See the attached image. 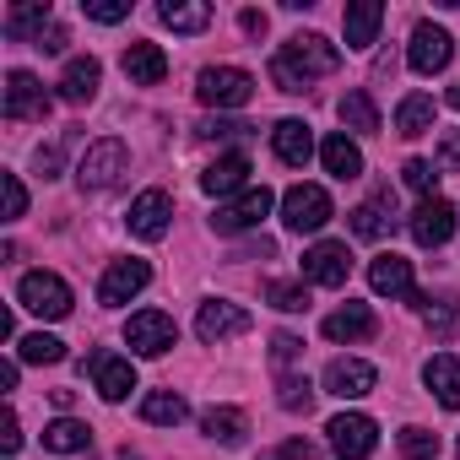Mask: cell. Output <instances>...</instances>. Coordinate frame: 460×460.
I'll use <instances>...</instances> for the list:
<instances>
[{"instance_id": "cell-31", "label": "cell", "mask_w": 460, "mask_h": 460, "mask_svg": "<svg viewBox=\"0 0 460 460\" xmlns=\"http://www.w3.org/2000/svg\"><path fill=\"white\" fill-rule=\"evenodd\" d=\"M433 130V98L428 93H411V98H401V109H395V136H428Z\"/></svg>"}, {"instance_id": "cell-46", "label": "cell", "mask_w": 460, "mask_h": 460, "mask_svg": "<svg viewBox=\"0 0 460 460\" xmlns=\"http://www.w3.org/2000/svg\"><path fill=\"white\" fill-rule=\"evenodd\" d=\"M298 352H304V341H298V336H288V331H277V336H271V358H277V363H293Z\"/></svg>"}, {"instance_id": "cell-28", "label": "cell", "mask_w": 460, "mask_h": 460, "mask_svg": "<svg viewBox=\"0 0 460 460\" xmlns=\"http://www.w3.org/2000/svg\"><path fill=\"white\" fill-rule=\"evenodd\" d=\"M6 33L39 44V39L49 33V0H22V6H12V12H6Z\"/></svg>"}, {"instance_id": "cell-38", "label": "cell", "mask_w": 460, "mask_h": 460, "mask_svg": "<svg viewBox=\"0 0 460 460\" xmlns=\"http://www.w3.org/2000/svg\"><path fill=\"white\" fill-rule=\"evenodd\" d=\"M266 298H271L282 314H304V309H309V288H298V282H271Z\"/></svg>"}, {"instance_id": "cell-45", "label": "cell", "mask_w": 460, "mask_h": 460, "mask_svg": "<svg viewBox=\"0 0 460 460\" xmlns=\"http://www.w3.org/2000/svg\"><path fill=\"white\" fill-rule=\"evenodd\" d=\"M438 168L460 173V130H444V141H438Z\"/></svg>"}, {"instance_id": "cell-10", "label": "cell", "mask_w": 460, "mask_h": 460, "mask_svg": "<svg viewBox=\"0 0 460 460\" xmlns=\"http://www.w3.org/2000/svg\"><path fill=\"white\" fill-rule=\"evenodd\" d=\"M49 114V93L33 71H12L6 76V119L22 125V119H44Z\"/></svg>"}, {"instance_id": "cell-8", "label": "cell", "mask_w": 460, "mask_h": 460, "mask_svg": "<svg viewBox=\"0 0 460 460\" xmlns=\"http://www.w3.org/2000/svg\"><path fill=\"white\" fill-rule=\"evenodd\" d=\"M125 341H130L141 358H163V352L179 341V325H173V314H163V309H141V314H130Z\"/></svg>"}, {"instance_id": "cell-17", "label": "cell", "mask_w": 460, "mask_h": 460, "mask_svg": "<svg viewBox=\"0 0 460 460\" xmlns=\"http://www.w3.org/2000/svg\"><path fill=\"white\" fill-rule=\"evenodd\" d=\"M374 385H379V374H374V363H363V358H336V363L325 368V390L341 395V401H358V395H368Z\"/></svg>"}, {"instance_id": "cell-50", "label": "cell", "mask_w": 460, "mask_h": 460, "mask_svg": "<svg viewBox=\"0 0 460 460\" xmlns=\"http://www.w3.org/2000/svg\"><path fill=\"white\" fill-rule=\"evenodd\" d=\"M0 444H6V455H17V444H22V433H17V417L6 422V433H0Z\"/></svg>"}, {"instance_id": "cell-19", "label": "cell", "mask_w": 460, "mask_h": 460, "mask_svg": "<svg viewBox=\"0 0 460 460\" xmlns=\"http://www.w3.org/2000/svg\"><path fill=\"white\" fill-rule=\"evenodd\" d=\"M379 22H385V6L379 0H352L341 12V28H347V49H368L379 39Z\"/></svg>"}, {"instance_id": "cell-21", "label": "cell", "mask_w": 460, "mask_h": 460, "mask_svg": "<svg viewBox=\"0 0 460 460\" xmlns=\"http://www.w3.org/2000/svg\"><path fill=\"white\" fill-rule=\"evenodd\" d=\"M98 82H103V66H98L93 55H76V60L66 66V76H60V98H66V103H93V98H98Z\"/></svg>"}, {"instance_id": "cell-40", "label": "cell", "mask_w": 460, "mask_h": 460, "mask_svg": "<svg viewBox=\"0 0 460 460\" xmlns=\"http://www.w3.org/2000/svg\"><path fill=\"white\" fill-rule=\"evenodd\" d=\"M401 179H406V184H411V190H417V195L428 200V195H433V179H438V173H433V163H422V157H411V163L401 168Z\"/></svg>"}, {"instance_id": "cell-52", "label": "cell", "mask_w": 460, "mask_h": 460, "mask_svg": "<svg viewBox=\"0 0 460 460\" xmlns=\"http://www.w3.org/2000/svg\"><path fill=\"white\" fill-rule=\"evenodd\" d=\"M455 449H460V444H455Z\"/></svg>"}, {"instance_id": "cell-35", "label": "cell", "mask_w": 460, "mask_h": 460, "mask_svg": "<svg viewBox=\"0 0 460 460\" xmlns=\"http://www.w3.org/2000/svg\"><path fill=\"white\" fill-rule=\"evenodd\" d=\"M428 331H433V341H455L460 336V298L455 293L428 309Z\"/></svg>"}, {"instance_id": "cell-20", "label": "cell", "mask_w": 460, "mask_h": 460, "mask_svg": "<svg viewBox=\"0 0 460 460\" xmlns=\"http://www.w3.org/2000/svg\"><path fill=\"white\" fill-rule=\"evenodd\" d=\"M125 76H130L136 87H157V82L168 76V55H163L157 44H146V39H136V44L125 49Z\"/></svg>"}, {"instance_id": "cell-6", "label": "cell", "mask_w": 460, "mask_h": 460, "mask_svg": "<svg viewBox=\"0 0 460 460\" xmlns=\"http://www.w3.org/2000/svg\"><path fill=\"white\" fill-rule=\"evenodd\" d=\"M331 449L341 455V460H368L374 449H379V422L374 417H363V411H341V417H331Z\"/></svg>"}, {"instance_id": "cell-13", "label": "cell", "mask_w": 460, "mask_h": 460, "mask_svg": "<svg viewBox=\"0 0 460 460\" xmlns=\"http://www.w3.org/2000/svg\"><path fill=\"white\" fill-rule=\"evenodd\" d=\"M146 282H152V266H146V261H114V266L103 271V282H98V304L119 309V304H130Z\"/></svg>"}, {"instance_id": "cell-22", "label": "cell", "mask_w": 460, "mask_h": 460, "mask_svg": "<svg viewBox=\"0 0 460 460\" xmlns=\"http://www.w3.org/2000/svg\"><path fill=\"white\" fill-rule=\"evenodd\" d=\"M374 331H379V320H374L368 304H347V309L325 314V336H331V341H368Z\"/></svg>"}, {"instance_id": "cell-44", "label": "cell", "mask_w": 460, "mask_h": 460, "mask_svg": "<svg viewBox=\"0 0 460 460\" xmlns=\"http://www.w3.org/2000/svg\"><path fill=\"white\" fill-rule=\"evenodd\" d=\"M261 460H320V449H314L309 438H288L277 455H261Z\"/></svg>"}, {"instance_id": "cell-51", "label": "cell", "mask_w": 460, "mask_h": 460, "mask_svg": "<svg viewBox=\"0 0 460 460\" xmlns=\"http://www.w3.org/2000/svg\"><path fill=\"white\" fill-rule=\"evenodd\" d=\"M449 103H455V109H460V82H455V87H449Z\"/></svg>"}, {"instance_id": "cell-43", "label": "cell", "mask_w": 460, "mask_h": 460, "mask_svg": "<svg viewBox=\"0 0 460 460\" xmlns=\"http://www.w3.org/2000/svg\"><path fill=\"white\" fill-rule=\"evenodd\" d=\"M0 179H6V217L17 222V217L28 211V190H22V179H17V173H0Z\"/></svg>"}, {"instance_id": "cell-12", "label": "cell", "mask_w": 460, "mask_h": 460, "mask_svg": "<svg viewBox=\"0 0 460 460\" xmlns=\"http://www.w3.org/2000/svg\"><path fill=\"white\" fill-rule=\"evenodd\" d=\"M168 217H173V195L168 190H146V195L130 200V234L146 239V244H157L168 234Z\"/></svg>"}, {"instance_id": "cell-11", "label": "cell", "mask_w": 460, "mask_h": 460, "mask_svg": "<svg viewBox=\"0 0 460 460\" xmlns=\"http://www.w3.org/2000/svg\"><path fill=\"white\" fill-rule=\"evenodd\" d=\"M449 234H455V206H449L444 195H428V200L411 211V239H417L422 250H438V244H449Z\"/></svg>"}, {"instance_id": "cell-37", "label": "cell", "mask_w": 460, "mask_h": 460, "mask_svg": "<svg viewBox=\"0 0 460 460\" xmlns=\"http://www.w3.org/2000/svg\"><path fill=\"white\" fill-rule=\"evenodd\" d=\"M277 401H282L288 411H309V406H314V385H309L304 374H282V379H277Z\"/></svg>"}, {"instance_id": "cell-23", "label": "cell", "mask_w": 460, "mask_h": 460, "mask_svg": "<svg viewBox=\"0 0 460 460\" xmlns=\"http://www.w3.org/2000/svg\"><path fill=\"white\" fill-rule=\"evenodd\" d=\"M244 179H250V157L244 152H227V157H217L200 173V190L206 195H234V190H244Z\"/></svg>"}, {"instance_id": "cell-47", "label": "cell", "mask_w": 460, "mask_h": 460, "mask_svg": "<svg viewBox=\"0 0 460 460\" xmlns=\"http://www.w3.org/2000/svg\"><path fill=\"white\" fill-rule=\"evenodd\" d=\"M66 44H71V39H66V28H49V33H44V39H39L33 49H44V55H60Z\"/></svg>"}, {"instance_id": "cell-29", "label": "cell", "mask_w": 460, "mask_h": 460, "mask_svg": "<svg viewBox=\"0 0 460 460\" xmlns=\"http://www.w3.org/2000/svg\"><path fill=\"white\" fill-rule=\"evenodd\" d=\"M200 428H206V438H217V444H244L250 417H244L239 406H211V411L200 417Z\"/></svg>"}, {"instance_id": "cell-26", "label": "cell", "mask_w": 460, "mask_h": 460, "mask_svg": "<svg viewBox=\"0 0 460 460\" xmlns=\"http://www.w3.org/2000/svg\"><path fill=\"white\" fill-rule=\"evenodd\" d=\"M320 163H325V173H336V179H358V173H363V152L347 141V130L325 136V146H320Z\"/></svg>"}, {"instance_id": "cell-9", "label": "cell", "mask_w": 460, "mask_h": 460, "mask_svg": "<svg viewBox=\"0 0 460 460\" xmlns=\"http://www.w3.org/2000/svg\"><path fill=\"white\" fill-rule=\"evenodd\" d=\"M449 55H455V39H449L444 28H433V22H417V28H411V49H406V60H411L417 76H438V71L449 66Z\"/></svg>"}, {"instance_id": "cell-27", "label": "cell", "mask_w": 460, "mask_h": 460, "mask_svg": "<svg viewBox=\"0 0 460 460\" xmlns=\"http://www.w3.org/2000/svg\"><path fill=\"white\" fill-rule=\"evenodd\" d=\"M422 379H428V390L438 395V406H449V411L460 406V358H444V352H438V358L422 368Z\"/></svg>"}, {"instance_id": "cell-4", "label": "cell", "mask_w": 460, "mask_h": 460, "mask_svg": "<svg viewBox=\"0 0 460 460\" xmlns=\"http://www.w3.org/2000/svg\"><path fill=\"white\" fill-rule=\"evenodd\" d=\"M17 298H22V309L28 314H39V320H66L71 314V288L55 277V271H28L22 282H17Z\"/></svg>"}, {"instance_id": "cell-2", "label": "cell", "mask_w": 460, "mask_h": 460, "mask_svg": "<svg viewBox=\"0 0 460 460\" xmlns=\"http://www.w3.org/2000/svg\"><path fill=\"white\" fill-rule=\"evenodd\" d=\"M195 98H200L206 109H244V103L255 98V76L239 71V66H206V71L195 76Z\"/></svg>"}, {"instance_id": "cell-36", "label": "cell", "mask_w": 460, "mask_h": 460, "mask_svg": "<svg viewBox=\"0 0 460 460\" xmlns=\"http://www.w3.org/2000/svg\"><path fill=\"white\" fill-rule=\"evenodd\" d=\"M17 352H22V363H60V358H66V341H60V336L33 331V336H22V341H17Z\"/></svg>"}, {"instance_id": "cell-49", "label": "cell", "mask_w": 460, "mask_h": 460, "mask_svg": "<svg viewBox=\"0 0 460 460\" xmlns=\"http://www.w3.org/2000/svg\"><path fill=\"white\" fill-rule=\"evenodd\" d=\"M39 168H44V179H55L60 173V146H44L39 152Z\"/></svg>"}, {"instance_id": "cell-7", "label": "cell", "mask_w": 460, "mask_h": 460, "mask_svg": "<svg viewBox=\"0 0 460 460\" xmlns=\"http://www.w3.org/2000/svg\"><path fill=\"white\" fill-rule=\"evenodd\" d=\"M368 288H374V293H385V298H406L411 309H428V304H433V298H422V293L411 288V261H406V255H395V250H390V255H379V261L368 266Z\"/></svg>"}, {"instance_id": "cell-41", "label": "cell", "mask_w": 460, "mask_h": 460, "mask_svg": "<svg viewBox=\"0 0 460 460\" xmlns=\"http://www.w3.org/2000/svg\"><path fill=\"white\" fill-rule=\"evenodd\" d=\"M82 12H87L93 22H103V28H109V22H125V17H130V6H119V0H82Z\"/></svg>"}, {"instance_id": "cell-1", "label": "cell", "mask_w": 460, "mask_h": 460, "mask_svg": "<svg viewBox=\"0 0 460 460\" xmlns=\"http://www.w3.org/2000/svg\"><path fill=\"white\" fill-rule=\"evenodd\" d=\"M341 66V49L331 44V39H320V33H298V39H288L282 49H277V60H271V82L282 87V93H309L320 76H331Z\"/></svg>"}, {"instance_id": "cell-48", "label": "cell", "mask_w": 460, "mask_h": 460, "mask_svg": "<svg viewBox=\"0 0 460 460\" xmlns=\"http://www.w3.org/2000/svg\"><path fill=\"white\" fill-rule=\"evenodd\" d=\"M239 28H244L250 39H261V33H266V12H239Z\"/></svg>"}, {"instance_id": "cell-16", "label": "cell", "mask_w": 460, "mask_h": 460, "mask_svg": "<svg viewBox=\"0 0 460 460\" xmlns=\"http://www.w3.org/2000/svg\"><path fill=\"white\" fill-rule=\"evenodd\" d=\"M195 331H200V341H227V336H244L250 331V314L239 304H227V298H211V304H200Z\"/></svg>"}, {"instance_id": "cell-39", "label": "cell", "mask_w": 460, "mask_h": 460, "mask_svg": "<svg viewBox=\"0 0 460 460\" xmlns=\"http://www.w3.org/2000/svg\"><path fill=\"white\" fill-rule=\"evenodd\" d=\"M401 455H406V460H433V455H438V433L406 428V433H401Z\"/></svg>"}, {"instance_id": "cell-42", "label": "cell", "mask_w": 460, "mask_h": 460, "mask_svg": "<svg viewBox=\"0 0 460 460\" xmlns=\"http://www.w3.org/2000/svg\"><path fill=\"white\" fill-rule=\"evenodd\" d=\"M250 130H255V125H239V119H206V125H200L206 141H239V136H250Z\"/></svg>"}, {"instance_id": "cell-33", "label": "cell", "mask_w": 460, "mask_h": 460, "mask_svg": "<svg viewBox=\"0 0 460 460\" xmlns=\"http://www.w3.org/2000/svg\"><path fill=\"white\" fill-rule=\"evenodd\" d=\"M157 17H163V28H173V33H206V28H211V6H184V0H163Z\"/></svg>"}, {"instance_id": "cell-3", "label": "cell", "mask_w": 460, "mask_h": 460, "mask_svg": "<svg viewBox=\"0 0 460 460\" xmlns=\"http://www.w3.org/2000/svg\"><path fill=\"white\" fill-rule=\"evenodd\" d=\"M119 173H130V146L114 141V136H109V141H93V146L82 152V163H76V184L93 190V195H98V190H114Z\"/></svg>"}, {"instance_id": "cell-15", "label": "cell", "mask_w": 460, "mask_h": 460, "mask_svg": "<svg viewBox=\"0 0 460 460\" xmlns=\"http://www.w3.org/2000/svg\"><path fill=\"white\" fill-rule=\"evenodd\" d=\"M266 211H271V190L261 184V190H244L239 200H227V206L211 217V227H217V234H244V227H261Z\"/></svg>"}, {"instance_id": "cell-14", "label": "cell", "mask_w": 460, "mask_h": 460, "mask_svg": "<svg viewBox=\"0 0 460 460\" xmlns=\"http://www.w3.org/2000/svg\"><path fill=\"white\" fill-rule=\"evenodd\" d=\"M304 277H309L314 288H341V282L352 277V255H347V244H336V239L314 244V250L304 255Z\"/></svg>"}, {"instance_id": "cell-24", "label": "cell", "mask_w": 460, "mask_h": 460, "mask_svg": "<svg viewBox=\"0 0 460 460\" xmlns=\"http://www.w3.org/2000/svg\"><path fill=\"white\" fill-rule=\"evenodd\" d=\"M395 227V200H390V190H379L374 200H363L358 211H352V234L358 239H385Z\"/></svg>"}, {"instance_id": "cell-32", "label": "cell", "mask_w": 460, "mask_h": 460, "mask_svg": "<svg viewBox=\"0 0 460 460\" xmlns=\"http://www.w3.org/2000/svg\"><path fill=\"white\" fill-rule=\"evenodd\" d=\"M87 444H93V428L76 422V417H60V422L44 428V449H55V455H76V449H87Z\"/></svg>"}, {"instance_id": "cell-18", "label": "cell", "mask_w": 460, "mask_h": 460, "mask_svg": "<svg viewBox=\"0 0 460 460\" xmlns=\"http://www.w3.org/2000/svg\"><path fill=\"white\" fill-rule=\"evenodd\" d=\"M93 385L103 401H125L136 390V368L130 358H114V352H93Z\"/></svg>"}, {"instance_id": "cell-30", "label": "cell", "mask_w": 460, "mask_h": 460, "mask_svg": "<svg viewBox=\"0 0 460 460\" xmlns=\"http://www.w3.org/2000/svg\"><path fill=\"white\" fill-rule=\"evenodd\" d=\"M336 114H341V125H347V130H358V136H374V130H379V109H374L368 87H352V93L336 103Z\"/></svg>"}, {"instance_id": "cell-25", "label": "cell", "mask_w": 460, "mask_h": 460, "mask_svg": "<svg viewBox=\"0 0 460 460\" xmlns=\"http://www.w3.org/2000/svg\"><path fill=\"white\" fill-rule=\"evenodd\" d=\"M271 146H277V157H282L288 168H304V163L314 157V136H309L304 119H282V125L271 130Z\"/></svg>"}, {"instance_id": "cell-5", "label": "cell", "mask_w": 460, "mask_h": 460, "mask_svg": "<svg viewBox=\"0 0 460 460\" xmlns=\"http://www.w3.org/2000/svg\"><path fill=\"white\" fill-rule=\"evenodd\" d=\"M331 217H336V206H331V195L320 184H293L282 195V222L293 227V234H320Z\"/></svg>"}, {"instance_id": "cell-34", "label": "cell", "mask_w": 460, "mask_h": 460, "mask_svg": "<svg viewBox=\"0 0 460 460\" xmlns=\"http://www.w3.org/2000/svg\"><path fill=\"white\" fill-rule=\"evenodd\" d=\"M141 417L157 422V428H179V422H184V395H179V390H152V395L141 401Z\"/></svg>"}]
</instances>
